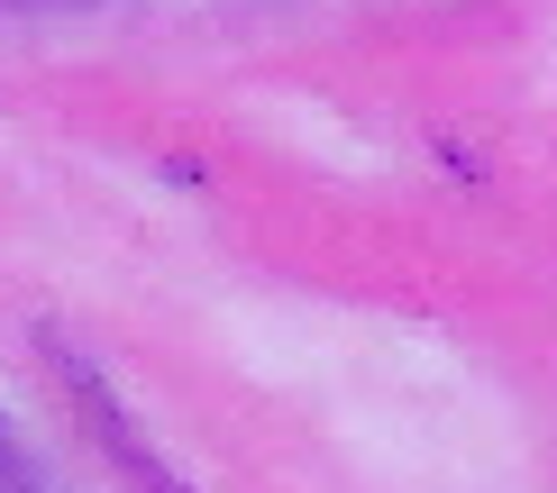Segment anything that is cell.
<instances>
[{
  "label": "cell",
  "mask_w": 557,
  "mask_h": 493,
  "mask_svg": "<svg viewBox=\"0 0 557 493\" xmlns=\"http://www.w3.org/2000/svg\"><path fill=\"white\" fill-rule=\"evenodd\" d=\"M46 357H55V374H64V393H74V403L91 411V430H101V448H110V457H120V466H128V476H137V484H147V493H193V484H183V476H174V466H165V457H156V448H147V439H137V420L120 411V393H110V384H101V366H91V357H83V347H64V338H55V329H46Z\"/></svg>",
  "instance_id": "cell-1"
},
{
  "label": "cell",
  "mask_w": 557,
  "mask_h": 493,
  "mask_svg": "<svg viewBox=\"0 0 557 493\" xmlns=\"http://www.w3.org/2000/svg\"><path fill=\"white\" fill-rule=\"evenodd\" d=\"M0 493H46V466H37V448L0 420Z\"/></svg>",
  "instance_id": "cell-2"
},
{
  "label": "cell",
  "mask_w": 557,
  "mask_h": 493,
  "mask_svg": "<svg viewBox=\"0 0 557 493\" xmlns=\"http://www.w3.org/2000/svg\"><path fill=\"white\" fill-rule=\"evenodd\" d=\"M0 10H74V0H0Z\"/></svg>",
  "instance_id": "cell-3"
}]
</instances>
